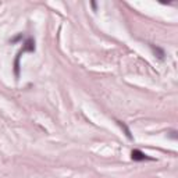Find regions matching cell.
Masks as SVG:
<instances>
[{"mask_svg": "<svg viewBox=\"0 0 178 178\" xmlns=\"http://www.w3.org/2000/svg\"><path fill=\"white\" fill-rule=\"evenodd\" d=\"M152 50L155 52V54H157V57H159L160 60H163V59H164L166 53H164V50H163V49H160V47L153 46V44H152Z\"/></svg>", "mask_w": 178, "mask_h": 178, "instance_id": "3957f363", "label": "cell"}, {"mask_svg": "<svg viewBox=\"0 0 178 178\" xmlns=\"http://www.w3.org/2000/svg\"><path fill=\"white\" fill-rule=\"evenodd\" d=\"M91 6H92V8H93L95 11H96V3H95V2H92V3H91Z\"/></svg>", "mask_w": 178, "mask_h": 178, "instance_id": "5b68a950", "label": "cell"}, {"mask_svg": "<svg viewBox=\"0 0 178 178\" xmlns=\"http://www.w3.org/2000/svg\"><path fill=\"white\" fill-rule=\"evenodd\" d=\"M25 52H35V40L32 39V38H26L25 39V42H24V46H22V50L18 53L20 56L22 54V53H25Z\"/></svg>", "mask_w": 178, "mask_h": 178, "instance_id": "7a4b0ae2", "label": "cell"}, {"mask_svg": "<svg viewBox=\"0 0 178 178\" xmlns=\"http://www.w3.org/2000/svg\"><path fill=\"white\" fill-rule=\"evenodd\" d=\"M24 39V35L22 34H18L17 36H14L13 39H10V43H16V42H18V40H22Z\"/></svg>", "mask_w": 178, "mask_h": 178, "instance_id": "277c9868", "label": "cell"}, {"mask_svg": "<svg viewBox=\"0 0 178 178\" xmlns=\"http://www.w3.org/2000/svg\"><path fill=\"white\" fill-rule=\"evenodd\" d=\"M131 159L134 162H145V160H153L152 157H149L148 155H145L142 150L139 149H134L131 152Z\"/></svg>", "mask_w": 178, "mask_h": 178, "instance_id": "6da1fadb", "label": "cell"}]
</instances>
